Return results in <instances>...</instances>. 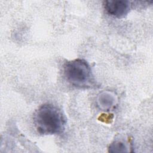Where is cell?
I'll list each match as a JSON object with an SVG mask.
<instances>
[{"instance_id": "cell-1", "label": "cell", "mask_w": 153, "mask_h": 153, "mask_svg": "<svg viewBox=\"0 0 153 153\" xmlns=\"http://www.w3.org/2000/svg\"><path fill=\"white\" fill-rule=\"evenodd\" d=\"M33 120L38 132L45 135L62 133L66 123L62 111L50 103L39 106L33 114Z\"/></svg>"}, {"instance_id": "cell-2", "label": "cell", "mask_w": 153, "mask_h": 153, "mask_svg": "<svg viewBox=\"0 0 153 153\" xmlns=\"http://www.w3.org/2000/svg\"><path fill=\"white\" fill-rule=\"evenodd\" d=\"M63 74L66 80L76 88H86L94 85L90 66L84 59H77L66 62Z\"/></svg>"}, {"instance_id": "cell-3", "label": "cell", "mask_w": 153, "mask_h": 153, "mask_svg": "<svg viewBox=\"0 0 153 153\" xmlns=\"http://www.w3.org/2000/svg\"><path fill=\"white\" fill-rule=\"evenodd\" d=\"M106 11L117 18L126 16L130 11V2L126 0H107L103 2Z\"/></svg>"}, {"instance_id": "cell-4", "label": "cell", "mask_w": 153, "mask_h": 153, "mask_svg": "<svg viewBox=\"0 0 153 153\" xmlns=\"http://www.w3.org/2000/svg\"><path fill=\"white\" fill-rule=\"evenodd\" d=\"M126 145L121 141H115L109 148V152H126L127 151Z\"/></svg>"}]
</instances>
